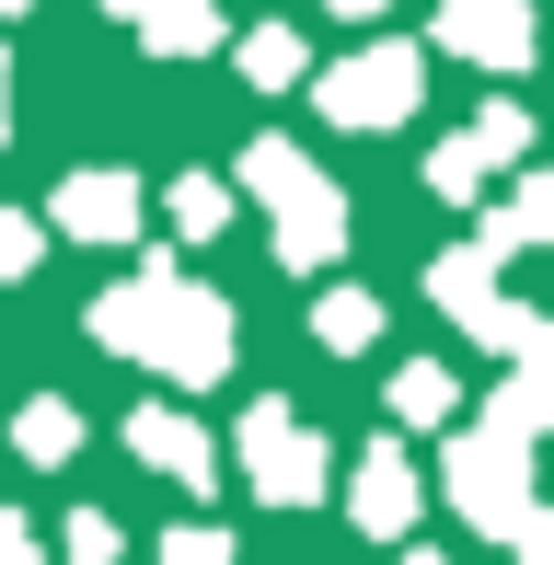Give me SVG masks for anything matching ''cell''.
Listing matches in <instances>:
<instances>
[{
  "label": "cell",
  "instance_id": "6da1fadb",
  "mask_svg": "<svg viewBox=\"0 0 554 565\" xmlns=\"http://www.w3.org/2000/svg\"><path fill=\"white\" fill-rule=\"evenodd\" d=\"M93 347H105V358H139V370L185 381V393H209V381H232L243 323H232V300H220V289H196L173 254H150L128 289H105V300H93Z\"/></svg>",
  "mask_w": 554,
  "mask_h": 565
},
{
  "label": "cell",
  "instance_id": "7a4b0ae2",
  "mask_svg": "<svg viewBox=\"0 0 554 565\" xmlns=\"http://www.w3.org/2000/svg\"><path fill=\"white\" fill-rule=\"evenodd\" d=\"M232 185H243V196L266 209V231H277V266L323 277V266L347 254V196H335V173H323L312 150H289V139H255Z\"/></svg>",
  "mask_w": 554,
  "mask_h": 565
},
{
  "label": "cell",
  "instance_id": "3957f363",
  "mask_svg": "<svg viewBox=\"0 0 554 565\" xmlns=\"http://www.w3.org/2000/svg\"><path fill=\"white\" fill-rule=\"evenodd\" d=\"M439 497L462 508V531H497V543H509V520L532 508V450L497 439V427H450V450H439Z\"/></svg>",
  "mask_w": 554,
  "mask_h": 565
},
{
  "label": "cell",
  "instance_id": "277c9868",
  "mask_svg": "<svg viewBox=\"0 0 554 565\" xmlns=\"http://www.w3.org/2000/svg\"><path fill=\"white\" fill-rule=\"evenodd\" d=\"M312 93H323V116H335V127H405V116H416V93H427V46L370 35L359 58H335Z\"/></svg>",
  "mask_w": 554,
  "mask_h": 565
},
{
  "label": "cell",
  "instance_id": "5b68a950",
  "mask_svg": "<svg viewBox=\"0 0 554 565\" xmlns=\"http://www.w3.org/2000/svg\"><path fill=\"white\" fill-rule=\"evenodd\" d=\"M232 461H243V484H255L266 508H312L323 484H335L323 427H300L289 404H255V416H243V439H232Z\"/></svg>",
  "mask_w": 554,
  "mask_h": 565
},
{
  "label": "cell",
  "instance_id": "8992f818",
  "mask_svg": "<svg viewBox=\"0 0 554 565\" xmlns=\"http://www.w3.org/2000/svg\"><path fill=\"white\" fill-rule=\"evenodd\" d=\"M416 508H427V473H416V450H405V439H370L359 461H347V520H359L370 543H405Z\"/></svg>",
  "mask_w": 554,
  "mask_h": 565
},
{
  "label": "cell",
  "instance_id": "52a82bcc",
  "mask_svg": "<svg viewBox=\"0 0 554 565\" xmlns=\"http://www.w3.org/2000/svg\"><path fill=\"white\" fill-rule=\"evenodd\" d=\"M139 220H150V196H139V173H70L58 185V209H46V231H70V243H139Z\"/></svg>",
  "mask_w": 554,
  "mask_h": 565
},
{
  "label": "cell",
  "instance_id": "ba28073f",
  "mask_svg": "<svg viewBox=\"0 0 554 565\" xmlns=\"http://www.w3.org/2000/svg\"><path fill=\"white\" fill-rule=\"evenodd\" d=\"M128 450H139L162 484H185V497H209V484H220V439L185 416V404H139V416H128Z\"/></svg>",
  "mask_w": 554,
  "mask_h": 565
},
{
  "label": "cell",
  "instance_id": "9c48e42d",
  "mask_svg": "<svg viewBox=\"0 0 554 565\" xmlns=\"http://www.w3.org/2000/svg\"><path fill=\"white\" fill-rule=\"evenodd\" d=\"M439 46L473 70H532V0H439Z\"/></svg>",
  "mask_w": 554,
  "mask_h": 565
},
{
  "label": "cell",
  "instance_id": "30bf717a",
  "mask_svg": "<svg viewBox=\"0 0 554 565\" xmlns=\"http://www.w3.org/2000/svg\"><path fill=\"white\" fill-rule=\"evenodd\" d=\"M139 46H150V58H209V46H220V0H139Z\"/></svg>",
  "mask_w": 554,
  "mask_h": 565
},
{
  "label": "cell",
  "instance_id": "8fae6325",
  "mask_svg": "<svg viewBox=\"0 0 554 565\" xmlns=\"http://www.w3.org/2000/svg\"><path fill=\"white\" fill-rule=\"evenodd\" d=\"M543 231H554V185H543V173H520V185H509V209H497L486 231H473V243H486L497 266H509V254H532Z\"/></svg>",
  "mask_w": 554,
  "mask_h": 565
},
{
  "label": "cell",
  "instance_id": "7c38bea8",
  "mask_svg": "<svg viewBox=\"0 0 554 565\" xmlns=\"http://www.w3.org/2000/svg\"><path fill=\"white\" fill-rule=\"evenodd\" d=\"M543 416H554V370H509V381H497V404H486L473 427H497V439L532 450V439H543Z\"/></svg>",
  "mask_w": 554,
  "mask_h": 565
},
{
  "label": "cell",
  "instance_id": "4fadbf2b",
  "mask_svg": "<svg viewBox=\"0 0 554 565\" xmlns=\"http://www.w3.org/2000/svg\"><path fill=\"white\" fill-rule=\"evenodd\" d=\"M393 416L405 427H450L462 416V381H450L439 358H405V370H393Z\"/></svg>",
  "mask_w": 554,
  "mask_h": 565
},
{
  "label": "cell",
  "instance_id": "5bb4252c",
  "mask_svg": "<svg viewBox=\"0 0 554 565\" xmlns=\"http://www.w3.org/2000/svg\"><path fill=\"white\" fill-rule=\"evenodd\" d=\"M162 220L185 231V243H220V231H232V185H220V173H173V185H162Z\"/></svg>",
  "mask_w": 554,
  "mask_h": 565
},
{
  "label": "cell",
  "instance_id": "9a60e30c",
  "mask_svg": "<svg viewBox=\"0 0 554 565\" xmlns=\"http://www.w3.org/2000/svg\"><path fill=\"white\" fill-rule=\"evenodd\" d=\"M243 82H255V93H289V82H312V46H300L289 23H255V35H243Z\"/></svg>",
  "mask_w": 554,
  "mask_h": 565
},
{
  "label": "cell",
  "instance_id": "2e32d148",
  "mask_svg": "<svg viewBox=\"0 0 554 565\" xmlns=\"http://www.w3.org/2000/svg\"><path fill=\"white\" fill-rule=\"evenodd\" d=\"M312 335L335 347V358H359L370 335H382V300H370V289H323V300H312Z\"/></svg>",
  "mask_w": 554,
  "mask_h": 565
},
{
  "label": "cell",
  "instance_id": "e0dca14e",
  "mask_svg": "<svg viewBox=\"0 0 554 565\" xmlns=\"http://www.w3.org/2000/svg\"><path fill=\"white\" fill-rule=\"evenodd\" d=\"M12 450H23V461H70V450H82V416H70L58 393H35V404L12 416Z\"/></svg>",
  "mask_w": 554,
  "mask_h": 565
},
{
  "label": "cell",
  "instance_id": "ac0fdd59",
  "mask_svg": "<svg viewBox=\"0 0 554 565\" xmlns=\"http://www.w3.org/2000/svg\"><path fill=\"white\" fill-rule=\"evenodd\" d=\"M462 150H473L486 173H497V162H520V150H532V116H520V105H486V116L462 127Z\"/></svg>",
  "mask_w": 554,
  "mask_h": 565
},
{
  "label": "cell",
  "instance_id": "d6986e66",
  "mask_svg": "<svg viewBox=\"0 0 554 565\" xmlns=\"http://www.w3.org/2000/svg\"><path fill=\"white\" fill-rule=\"evenodd\" d=\"M58 554H70V565H116V554H128V531H116L105 508H70V531H58Z\"/></svg>",
  "mask_w": 554,
  "mask_h": 565
},
{
  "label": "cell",
  "instance_id": "ffe728a7",
  "mask_svg": "<svg viewBox=\"0 0 554 565\" xmlns=\"http://www.w3.org/2000/svg\"><path fill=\"white\" fill-rule=\"evenodd\" d=\"M162 565H243V543L209 531V520H185V531H162Z\"/></svg>",
  "mask_w": 554,
  "mask_h": 565
},
{
  "label": "cell",
  "instance_id": "44dd1931",
  "mask_svg": "<svg viewBox=\"0 0 554 565\" xmlns=\"http://www.w3.org/2000/svg\"><path fill=\"white\" fill-rule=\"evenodd\" d=\"M427 185H439V196H462V209H473V196H486V162H473L462 139H439V150H427Z\"/></svg>",
  "mask_w": 554,
  "mask_h": 565
},
{
  "label": "cell",
  "instance_id": "7402d4cb",
  "mask_svg": "<svg viewBox=\"0 0 554 565\" xmlns=\"http://www.w3.org/2000/svg\"><path fill=\"white\" fill-rule=\"evenodd\" d=\"M35 254H46V220L0 209V289H12V277H35Z\"/></svg>",
  "mask_w": 554,
  "mask_h": 565
},
{
  "label": "cell",
  "instance_id": "603a6c76",
  "mask_svg": "<svg viewBox=\"0 0 554 565\" xmlns=\"http://www.w3.org/2000/svg\"><path fill=\"white\" fill-rule=\"evenodd\" d=\"M509 554H520V565H554V520H543V508H520V520H509Z\"/></svg>",
  "mask_w": 554,
  "mask_h": 565
},
{
  "label": "cell",
  "instance_id": "cb8c5ba5",
  "mask_svg": "<svg viewBox=\"0 0 554 565\" xmlns=\"http://www.w3.org/2000/svg\"><path fill=\"white\" fill-rule=\"evenodd\" d=\"M0 565H46V543H35V520H12V508H0Z\"/></svg>",
  "mask_w": 554,
  "mask_h": 565
},
{
  "label": "cell",
  "instance_id": "d4e9b609",
  "mask_svg": "<svg viewBox=\"0 0 554 565\" xmlns=\"http://www.w3.org/2000/svg\"><path fill=\"white\" fill-rule=\"evenodd\" d=\"M323 12H347V23H370V12H393V0H323Z\"/></svg>",
  "mask_w": 554,
  "mask_h": 565
},
{
  "label": "cell",
  "instance_id": "484cf974",
  "mask_svg": "<svg viewBox=\"0 0 554 565\" xmlns=\"http://www.w3.org/2000/svg\"><path fill=\"white\" fill-rule=\"evenodd\" d=\"M393 565H450V554H427V543H393Z\"/></svg>",
  "mask_w": 554,
  "mask_h": 565
},
{
  "label": "cell",
  "instance_id": "4316f807",
  "mask_svg": "<svg viewBox=\"0 0 554 565\" xmlns=\"http://www.w3.org/2000/svg\"><path fill=\"white\" fill-rule=\"evenodd\" d=\"M0 139H12V58H0Z\"/></svg>",
  "mask_w": 554,
  "mask_h": 565
},
{
  "label": "cell",
  "instance_id": "83f0119b",
  "mask_svg": "<svg viewBox=\"0 0 554 565\" xmlns=\"http://www.w3.org/2000/svg\"><path fill=\"white\" fill-rule=\"evenodd\" d=\"M0 12H35V0H0Z\"/></svg>",
  "mask_w": 554,
  "mask_h": 565
},
{
  "label": "cell",
  "instance_id": "f1b7e54d",
  "mask_svg": "<svg viewBox=\"0 0 554 565\" xmlns=\"http://www.w3.org/2000/svg\"><path fill=\"white\" fill-rule=\"evenodd\" d=\"M105 12H139V0H105Z\"/></svg>",
  "mask_w": 554,
  "mask_h": 565
}]
</instances>
